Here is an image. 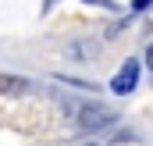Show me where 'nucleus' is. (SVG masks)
Instances as JSON below:
<instances>
[{
	"label": "nucleus",
	"instance_id": "nucleus-1",
	"mask_svg": "<svg viewBox=\"0 0 153 146\" xmlns=\"http://www.w3.org/2000/svg\"><path fill=\"white\" fill-rule=\"evenodd\" d=\"M75 125L78 128H103V125H111V110L96 107V104H78L75 107Z\"/></svg>",
	"mask_w": 153,
	"mask_h": 146
},
{
	"label": "nucleus",
	"instance_id": "nucleus-2",
	"mask_svg": "<svg viewBox=\"0 0 153 146\" xmlns=\"http://www.w3.org/2000/svg\"><path fill=\"white\" fill-rule=\"evenodd\" d=\"M135 82H139V61H125L121 72L114 75V82H111V89H114L117 96H128L135 89Z\"/></svg>",
	"mask_w": 153,
	"mask_h": 146
},
{
	"label": "nucleus",
	"instance_id": "nucleus-3",
	"mask_svg": "<svg viewBox=\"0 0 153 146\" xmlns=\"http://www.w3.org/2000/svg\"><path fill=\"white\" fill-rule=\"evenodd\" d=\"M0 93H4V96H25V93H29V82H25V78L0 75Z\"/></svg>",
	"mask_w": 153,
	"mask_h": 146
},
{
	"label": "nucleus",
	"instance_id": "nucleus-4",
	"mask_svg": "<svg viewBox=\"0 0 153 146\" xmlns=\"http://www.w3.org/2000/svg\"><path fill=\"white\" fill-rule=\"evenodd\" d=\"M146 64H150V68H153V46H150V50H146Z\"/></svg>",
	"mask_w": 153,
	"mask_h": 146
},
{
	"label": "nucleus",
	"instance_id": "nucleus-5",
	"mask_svg": "<svg viewBox=\"0 0 153 146\" xmlns=\"http://www.w3.org/2000/svg\"><path fill=\"white\" fill-rule=\"evenodd\" d=\"M146 4H150V0H135V11H143V7H146Z\"/></svg>",
	"mask_w": 153,
	"mask_h": 146
},
{
	"label": "nucleus",
	"instance_id": "nucleus-6",
	"mask_svg": "<svg viewBox=\"0 0 153 146\" xmlns=\"http://www.w3.org/2000/svg\"><path fill=\"white\" fill-rule=\"evenodd\" d=\"M89 146H93V143H89Z\"/></svg>",
	"mask_w": 153,
	"mask_h": 146
}]
</instances>
